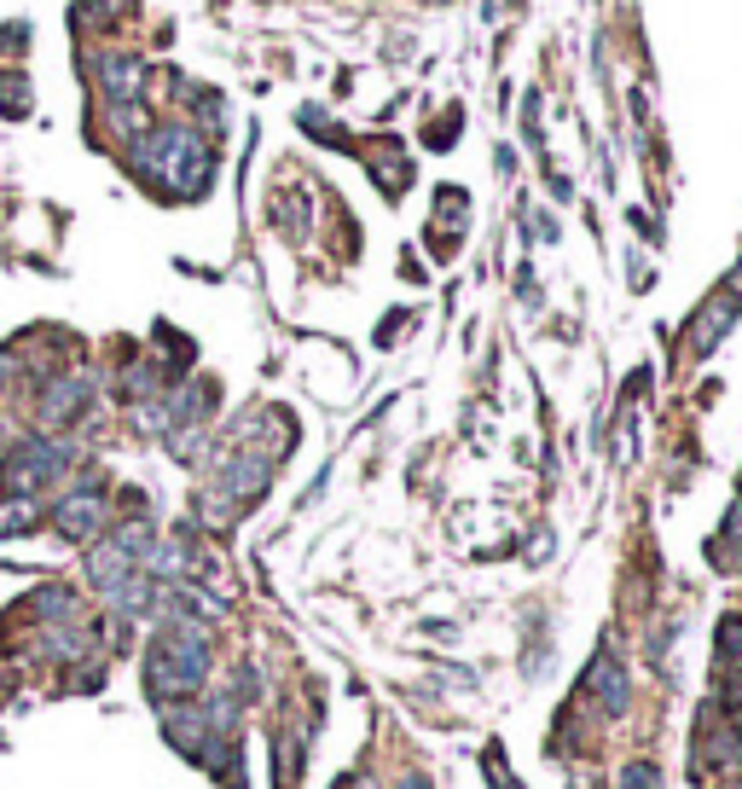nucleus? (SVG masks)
Listing matches in <instances>:
<instances>
[{"label": "nucleus", "mask_w": 742, "mask_h": 789, "mask_svg": "<svg viewBox=\"0 0 742 789\" xmlns=\"http://www.w3.org/2000/svg\"><path fill=\"white\" fill-rule=\"evenodd\" d=\"M209 679V633L197 621H168L145 650V685L157 702L192 697Z\"/></svg>", "instance_id": "1"}, {"label": "nucleus", "mask_w": 742, "mask_h": 789, "mask_svg": "<svg viewBox=\"0 0 742 789\" xmlns=\"http://www.w3.org/2000/svg\"><path fill=\"white\" fill-rule=\"evenodd\" d=\"M133 169H140L151 187H163L168 198H197L209 187V175H215V157H209V145L197 140V133L163 128V133H151V140H140Z\"/></svg>", "instance_id": "2"}, {"label": "nucleus", "mask_w": 742, "mask_h": 789, "mask_svg": "<svg viewBox=\"0 0 742 789\" xmlns=\"http://www.w3.org/2000/svg\"><path fill=\"white\" fill-rule=\"evenodd\" d=\"M99 523H105V494L99 488H81L59 506V534L64 540H93Z\"/></svg>", "instance_id": "3"}, {"label": "nucleus", "mask_w": 742, "mask_h": 789, "mask_svg": "<svg viewBox=\"0 0 742 789\" xmlns=\"http://www.w3.org/2000/svg\"><path fill=\"white\" fill-rule=\"evenodd\" d=\"M81 407H88V378H59L53 390H47L41 418H47V424H64V418H76Z\"/></svg>", "instance_id": "4"}, {"label": "nucleus", "mask_w": 742, "mask_h": 789, "mask_svg": "<svg viewBox=\"0 0 742 789\" xmlns=\"http://www.w3.org/2000/svg\"><path fill=\"white\" fill-rule=\"evenodd\" d=\"M592 685H598V697H610V714L627 709V691H621V667L615 662H598L592 667Z\"/></svg>", "instance_id": "5"}, {"label": "nucleus", "mask_w": 742, "mask_h": 789, "mask_svg": "<svg viewBox=\"0 0 742 789\" xmlns=\"http://www.w3.org/2000/svg\"><path fill=\"white\" fill-rule=\"evenodd\" d=\"M0 111H7V116H24L29 111V81L24 76L0 71Z\"/></svg>", "instance_id": "6"}, {"label": "nucleus", "mask_w": 742, "mask_h": 789, "mask_svg": "<svg viewBox=\"0 0 742 789\" xmlns=\"http://www.w3.org/2000/svg\"><path fill=\"white\" fill-rule=\"evenodd\" d=\"M29 523H36V506H29V499H18V506L0 511V534H18V529H29Z\"/></svg>", "instance_id": "7"}, {"label": "nucleus", "mask_w": 742, "mask_h": 789, "mask_svg": "<svg viewBox=\"0 0 742 789\" xmlns=\"http://www.w3.org/2000/svg\"><path fill=\"white\" fill-rule=\"evenodd\" d=\"M655 778H662V772H655V766H632V772H627V784H621V789H662Z\"/></svg>", "instance_id": "8"}]
</instances>
